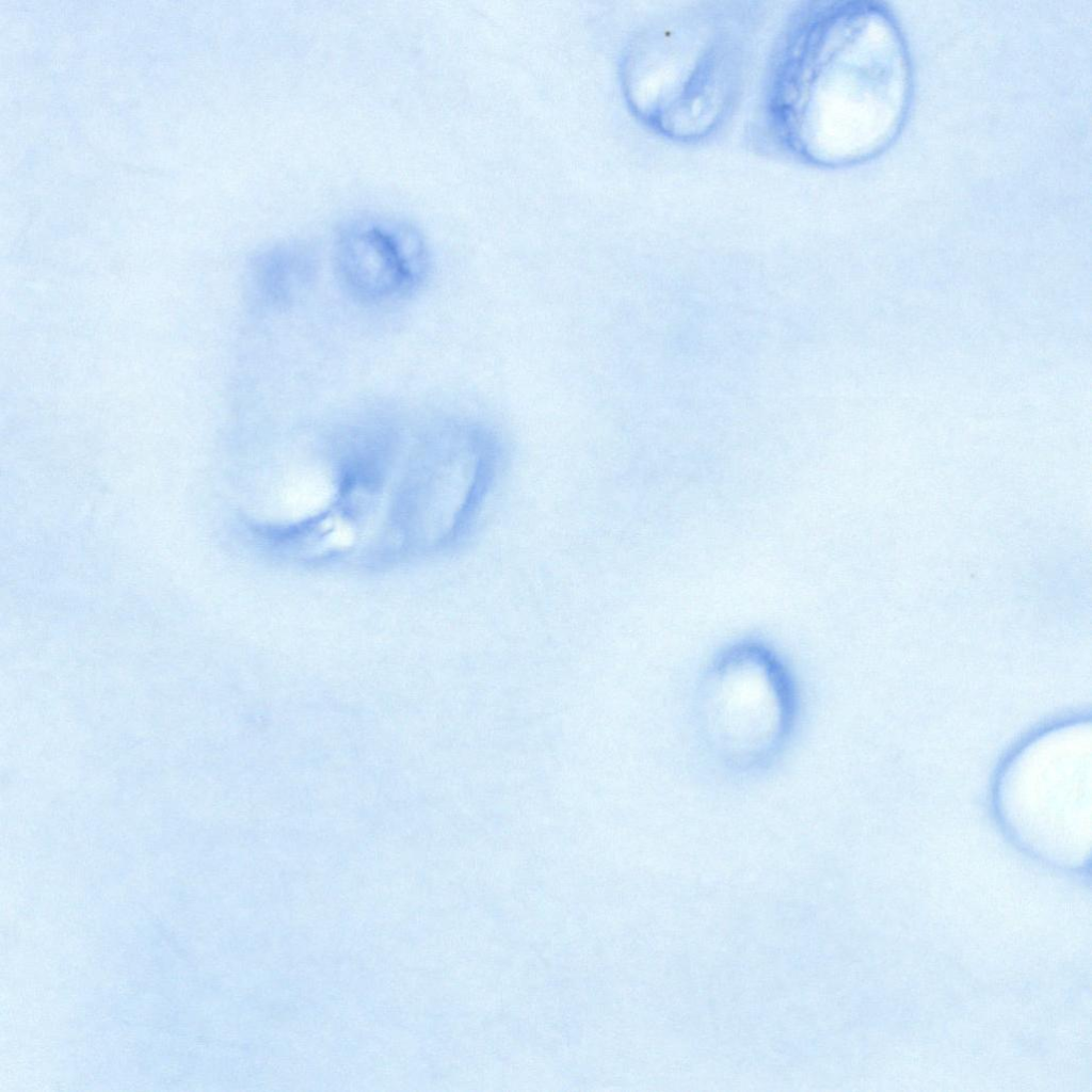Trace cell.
Wrapping results in <instances>:
<instances>
[{"mask_svg": "<svg viewBox=\"0 0 1092 1092\" xmlns=\"http://www.w3.org/2000/svg\"><path fill=\"white\" fill-rule=\"evenodd\" d=\"M783 676L765 670L723 672L704 684L701 722L720 756L738 766L773 754L791 720V691Z\"/></svg>", "mask_w": 1092, "mask_h": 1092, "instance_id": "cell-1", "label": "cell"}, {"mask_svg": "<svg viewBox=\"0 0 1092 1092\" xmlns=\"http://www.w3.org/2000/svg\"><path fill=\"white\" fill-rule=\"evenodd\" d=\"M338 274L355 298L390 302L420 285L428 268L421 237L391 221H363L348 227L337 244Z\"/></svg>", "mask_w": 1092, "mask_h": 1092, "instance_id": "cell-2", "label": "cell"}, {"mask_svg": "<svg viewBox=\"0 0 1092 1092\" xmlns=\"http://www.w3.org/2000/svg\"><path fill=\"white\" fill-rule=\"evenodd\" d=\"M288 250L270 252L257 266L258 287L269 298L286 300L300 286L307 267Z\"/></svg>", "mask_w": 1092, "mask_h": 1092, "instance_id": "cell-3", "label": "cell"}]
</instances>
